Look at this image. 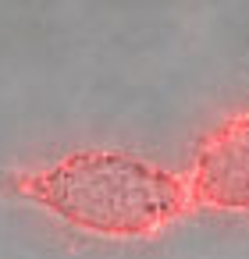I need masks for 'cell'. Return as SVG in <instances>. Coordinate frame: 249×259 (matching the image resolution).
<instances>
[{
	"mask_svg": "<svg viewBox=\"0 0 249 259\" xmlns=\"http://www.w3.org/2000/svg\"><path fill=\"white\" fill-rule=\"evenodd\" d=\"M11 192L96 238H153L192 213L182 174L118 149H75L18 170Z\"/></svg>",
	"mask_w": 249,
	"mask_h": 259,
	"instance_id": "1",
	"label": "cell"
},
{
	"mask_svg": "<svg viewBox=\"0 0 249 259\" xmlns=\"http://www.w3.org/2000/svg\"><path fill=\"white\" fill-rule=\"evenodd\" d=\"M182 181L192 209L249 213V107L203 135Z\"/></svg>",
	"mask_w": 249,
	"mask_h": 259,
	"instance_id": "2",
	"label": "cell"
}]
</instances>
